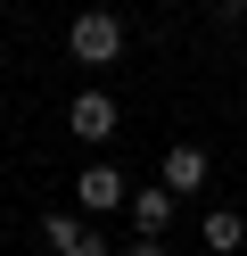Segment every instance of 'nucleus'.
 Instances as JSON below:
<instances>
[{
	"instance_id": "nucleus-8",
	"label": "nucleus",
	"mask_w": 247,
	"mask_h": 256,
	"mask_svg": "<svg viewBox=\"0 0 247 256\" xmlns=\"http://www.w3.org/2000/svg\"><path fill=\"white\" fill-rule=\"evenodd\" d=\"M206 8H214V25H239L247 17V0H206Z\"/></svg>"
},
{
	"instance_id": "nucleus-3",
	"label": "nucleus",
	"mask_w": 247,
	"mask_h": 256,
	"mask_svg": "<svg viewBox=\"0 0 247 256\" xmlns=\"http://www.w3.org/2000/svg\"><path fill=\"white\" fill-rule=\"evenodd\" d=\"M115 206H132V182L115 166H82L74 174V215H115Z\"/></svg>"
},
{
	"instance_id": "nucleus-9",
	"label": "nucleus",
	"mask_w": 247,
	"mask_h": 256,
	"mask_svg": "<svg viewBox=\"0 0 247 256\" xmlns=\"http://www.w3.org/2000/svg\"><path fill=\"white\" fill-rule=\"evenodd\" d=\"M115 256H165V240H132V248H115Z\"/></svg>"
},
{
	"instance_id": "nucleus-6",
	"label": "nucleus",
	"mask_w": 247,
	"mask_h": 256,
	"mask_svg": "<svg viewBox=\"0 0 247 256\" xmlns=\"http://www.w3.org/2000/svg\"><path fill=\"white\" fill-rule=\"evenodd\" d=\"M173 190H165V182H148V190H132V206H124V215H132V232H140V240H165V232H173Z\"/></svg>"
},
{
	"instance_id": "nucleus-7",
	"label": "nucleus",
	"mask_w": 247,
	"mask_h": 256,
	"mask_svg": "<svg viewBox=\"0 0 247 256\" xmlns=\"http://www.w3.org/2000/svg\"><path fill=\"white\" fill-rule=\"evenodd\" d=\"M198 240H206L214 256H231V248H239V240H247V215H239V206H214V215L198 223Z\"/></svg>"
},
{
	"instance_id": "nucleus-1",
	"label": "nucleus",
	"mask_w": 247,
	"mask_h": 256,
	"mask_svg": "<svg viewBox=\"0 0 247 256\" xmlns=\"http://www.w3.org/2000/svg\"><path fill=\"white\" fill-rule=\"evenodd\" d=\"M66 50H74V66H115L124 58V17L115 8H82L66 25Z\"/></svg>"
},
{
	"instance_id": "nucleus-4",
	"label": "nucleus",
	"mask_w": 247,
	"mask_h": 256,
	"mask_svg": "<svg viewBox=\"0 0 247 256\" xmlns=\"http://www.w3.org/2000/svg\"><path fill=\"white\" fill-rule=\"evenodd\" d=\"M206 174H214V157L198 149V140H173V149H165V166H157V182L173 190V198H198V190H206Z\"/></svg>"
},
{
	"instance_id": "nucleus-5",
	"label": "nucleus",
	"mask_w": 247,
	"mask_h": 256,
	"mask_svg": "<svg viewBox=\"0 0 247 256\" xmlns=\"http://www.w3.org/2000/svg\"><path fill=\"white\" fill-rule=\"evenodd\" d=\"M66 132L74 140H115V91H74V108H66Z\"/></svg>"
},
{
	"instance_id": "nucleus-2",
	"label": "nucleus",
	"mask_w": 247,
	"mask_h": 256,
	"mask_svg": "<svg viewBox=\"0 0 247 256\" xmlns=\"http://www.w3.org/2000/svg\"><path fill=\"white\" fill-rule=\"evenodd\" d=\"M41 240H49V256H115L107 232H99L91 215H66V206H49V215H41Z\"/></svg>"
}]
</instances>
